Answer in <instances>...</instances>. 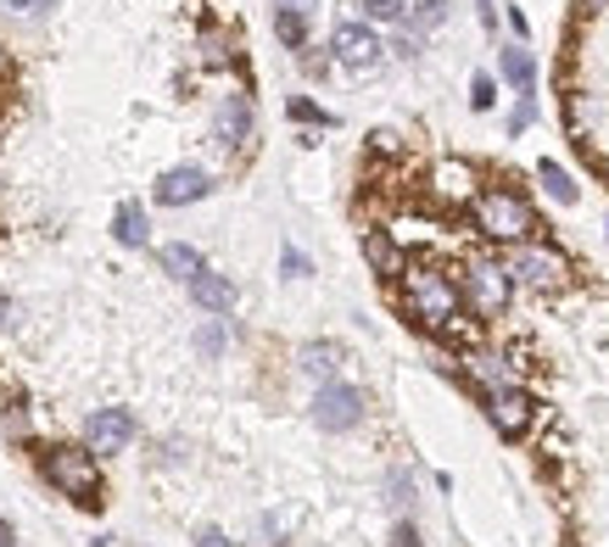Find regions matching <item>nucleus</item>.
<instances>
[{"mask_svg": "<svg viewBox=\"0 0 609 547\" xmlns=\"http://www.w3.org/2000/svg\"><path fill=\"white\" fill-rule=\"evenodd\" d=\"M112 235H118V246H146V240H152V218H146V207H140V202H118V213H112Z\"/></svg>", "mask_w": 609, "mask_h": 547, "instance_id": "4468645a", "label": "nucleus"}, {"mask_svg": "<svg viewBox=\"0 0 609 547\" xmlns=\"http://www.w3.org/2000/svg\"><path fill=\"white\" fill-rule=\"evenodd\" d=\"M470 107H476V112H487V107H492V79H487V73L470 84Z\"/></svg>", "mask_w": 609, "mask_h": 547, "instance_id": "b1692460", "label": "nucleus"}, {"mask_svg": "<svg viewBox=\"0 0 609 547\" xmlns=\"http://www.w3.org/2000/svg\"><path fill=\"white\" fill-rule=\"evenodd\" d=\"M509 274H514V280H526V285H559L565 263H559L553 252H542V246H521V252L509 258Z\"/></svg>", "mask_w": 609, "mask_h": 547, "instance_id": "9d476101", "label": "nucleus"}, {"mask_svg": "<svg viewBox=\"0 0 609 547\" xmlns=\"http://www.w3.org/2000/svg\"><path fill=\"white\" fill-rule=\"evenodd\" d=\"M213 129H218L224 145H247L252 140V102L247 95H224L218 112H213Z\"/></svg>", "mask_w": 609, "mask_h": 547, "instance_id": "9b49d317", "label": "nucleus"}, {"mask_svg": "<svg viewBox=\"0 0 609 547\" xmlns=\"http://www.w3.org/2000/svg\"><path fill=\"white\" fill-rule=\"evenodd\" d=\"M51 7H57V0H0V12H12V17H39Z\"/></svg>", "mask_w": 609, "mask_h": 547, "instance_id": "4be33fe9", "label": "nucleus"}, {"mask_svg": "<svg viewBox=\"0 0 609 547\" xmlns=\"http://www.w3.org/2000/svg\"><path fill=\"white\" fill-rule=\"evenodd\" d=\"M313 7H319V0H274V12H302V17H308Z\"/></svg>", "mask_w": 609, "mask_h": 547, "instance_id": "bb28decb", "label": "nucleus"}, {"mask_svg": "<svg viewBox=\"0 0 609 547\" xmlns=\"http://www.w3.org/2000/svg\"><path fill=\"white\" fill-rule=\"evenodd\" d=\"M358 419H363V391H353L342 380L319 385V396H313V425L319 430H353Z\"/></svg>", "mask_w": 609, "mask_h": 547, "instance_id": "39448f33", "label": "nucleus"}, {"mask_svg": "<svg viewBox=\"0 0 609 547\" xmlns=\"http://www.w3.org/2000/svg\"><path fill=\"white\" fill-rule=\"evenodd\" d=\"M274 34H279V45L302 51V45H308V23H302V12H274Z\"/></svg>", "mask_w": 609, "mask_h": 547, "instance_id": "6ab92c4d", "label": "nucleus"}, {"mask_svg": "<svg viewBox=\"0 0 609 547\" xmlns=\"http://www.w3.org/2000/svg\"><path fill=\"white\" fill-rule=\"evenodd\" d=\"M537 179H542V190L553 195L559 207H571V202H576V185H571V174L559 168V163H537Z\"/></svg>", "mask_w": 609, "mask_h": 547, "instance_id": "a211bd4d", "label": "nucleus"}, {"mask_svg": "<svg viewBox=\"0 0 609 547\" xmlns=\"http://www.w3.org/2000/svg\"><path fill=\"white\" fill-rule=\"evenodd\" d=\"M363 258H369V269L381 274V280H397L403 274V246L386 229H363Z\"/></svg>", "mask_w": 609, "mask_h": 547, "instance_id": "f8f14e48", "label": "nucleus"}, {"mask_svg": "<svg viewBox=\"0 0 609 547\" xmlns=\"http://www.w3.org/2000/svg\"><path fill=\"white\" fill-rule=\"evenodd\" d=\"M45 475H51V486L62 497H73V503H101V469L89 453H79V447H51V459H45Z\"/></svg>", "mask_w": 609, "mask_h": 547, "instance_id": "7ed1b4c3", "label": "nucleus"}, {"mask_svg": "<svg viewBox=\"0 0 609 547\" xmlns=\"http://www.w3.org/2000/svg\"><path fill=\"white\" fill-rule=\"evenodd\" d=\"M302 369H308L319 385H331L336 369H342V346H331V341H308V346H302Z\"/></svg>", "mask_w": 609, "mask_h": 547, "instance_id": "dca6fc26", "label": "nucleus"}, {"mask_svg": "<svg viewBox=\"0 0 609 547\" xmlns=\"http://www.w3.org/2000/svg\"><path fill=\"white\" fill-rule=\"evenodd\" d=\"M476 224H481V235H492V240H514V246H521V240L537 229L532 207H526L514 190H481V202H476Z\"/></svg>", "mask_w": 609, "mask_h": 547, "instance_id": "f03ea898", "label": "nucleus"}, {"mask_svg": "<svg viewBox=\"0 0 609 547\" xmlns=\"http://www.w3.org/2000/svg\"><path fill=\"white\" fill-rule=\"evenodd\" d=\"M331 51H336V62H342V68L369 73V68H381V51H386V45L374 39V28H369V23H342V28L331 34Z\"/></svg>", "mask_w": 609, "mask_h": 547, "instance_id": "423d86ee", "label": "nucleus"}, {"mask_svg": "<svg viewBox=\"0 0 609 547\" xmlns=\"http://www.w3.org/2000/svg\"><path fill=\"white\" fill-rule=\"evenodd\" d=\"M0 324H7V302H0Z\"/></svg>", "mask_w": 609, "mask_h": 547, "instance_id": "473e14b6", "label": "nucleus"}, {"mask_svg": "<svg viewBox=\"0 0 609 547\" xmlns=\"http://www.w3.org/2000/svg\"><path fill=\"white\" fill-rule=\"evenodd\" d=\"M470 302H476V313L481 319H498L503 308H509V290H514V274H509V263H492V258H481L476 269H470Z\"/></svg>", "mask_w": 609, "mask_h": 547, "instance_id": "20e7f679", "label": "nucleus"}, {"mask_svg": "<svg viewBox=\"0 0 609 547\" xmlns=\"http://www.w3.org/2000/svg\"><path fill=\"white\" fill-rule=\"evenodd\" d=\"M442 17H447V0H414V23H419V34L437 28Z\"/></svg>", "mask_w": 609, "mask_h": 547, "instance_id": "412c9836", "label": "nucleus"}, {"mask_svg": "<svg viewBox=\"0 0 609 547\" xmlns=\"http://www.w3.org/2000/svg\"><path fill=\"white\" fill-rule=\"evenodd\" d=\"M196 346H202V353H218L224 335H218V330H202V335H196Z\"/></svg>", "mask_w": 609, "mask_h": 547, "instance_id": "cd10ccee", "label": "nucleus"}, {"mask_svg": "<svg viewBox=\"0 0 609 547\" xmlns=\"http://www.w3.org/2000/svg\"><path fill=\"white\" fill-rule=\"evenodd\" d=\"M369 23H403L408 17V0H358Z\"/></svg>", "mask_w": 609, "mask_h": 547, "instance_id": "aec40b11", "label": "nucleus"}, {"mask_svg": "<svg viewBox=\"0 0 609 547\" xmlns=\"http://www.w3.org/2000/svg\"><path fill=\"white\" fill-rule=\"evenodd\" d=\"M84 436H89L96 453H123L129 436H134V414L129 408H96V414H89V425H84Z\"/></svg>", "mask_w": 609, "mask_h": 547, "instance_id": "1a4fd4ad", "label": "nucleus"}, {"mask_svg": "<svg viewBox=\"0 0 609 547\" xmlns=\"http://www.w3.org/2000/svg\"><path fill=\"white\" fill-rule=\"evenodd\" d=\"M458 302L464 296H458V285L447 274H437V269H414L408 274V308L426 330H458Z\"/></svg>", "mask_w": 609, "mask_h": 547, "instance_id": "f257e3e1", "label": "nucleus"}, {"mask_svg": "<svg viewBox=\"0 0 609 547\" xmlns=\"http://www.w3.org/2000/svg\"><path fill=\"white\" fill-rule=\"evenodd\" d=\"M587 7H593V12H598V7H609V0H587Z\"/></svg>", "mask_w": 609, "mask_h": 547, "instance_id": "2f4dec72", "label": "nucleus"}, {"mask_svg": "<svg viewBox=\"0 0 609 547\" xmlns=\"http://www.w3.org/2000/svg\"><path fill=\"white\" fill-rule=\"evenodd\" d=\"M532 118H537V102H532V95H521V107L509 112V134H521V129H526Z\"/></svg>", "mask_w": 609, "mask_h": 547, "instance_id": "5701e85b", "label": "nucleus"}, {"mask_svg": "<svg viewBox=\"0 0 609 547\" xmlns=\"http://www.w3.org/2000/svg\"><path fill=\"white\" fill-rule=\"evenodd\" d=\"M191 302L207 308V313H229V308H236V285H229L224 274H213V269H202L191 280Z\"/></svg>", "mask_w": 609, "mask_h": 547, "instance_id": "ddd939ff", "label": "nucleus"}, {"mask_svg": "<svg viewBox=\"0 0 609 547\" xmlns=\"http://www.w3.org/2000/svg\"><path fill=\"white\" fill-rule=\"evenodd\" d=\"M196 547H229V536H224V531H202V542H196Z\"/></svg>", "mask_w": 609, "mask_h": 547, "instance_id": "c85d7f7f", "label": "nucleus"}, {"mask_svg": "<svg viewBox=\"0 0 609 547\" xmlns=\"http://www.w3.org/2000/svg\"><path fill=\"white\" fill-rule=\"evenodd\" d=\"M279 263H286V274H291V280H302V274H308V258L297 252V246H286V258H279Z\"/></svg>", "mask_w": 609, "mask_h": 547, "instance_id": "393cba45", "label": "nucleus"}, {"mask_svg": "<svg viewBox=\"0 0 609 547\" xmlns=\"http://www.w3.org/2000/svg\"><path fill=\"white\" fill-rule=\"evenodd\" d=\"M213 190V179H207V168H196V163H184V168H168L163 179H157V202L163 207H191V202H202V195Z\"/></svg>", "mask_w": 609, "mask_h": 547, "instance_id": "6e6552de", "label": "nucleus"}, {"mask_svg": "<svg viewBox=\"0 0 609 547\" xmlns=\"http://www.w3.org/2000/svg\"><path fill=\"white\" fill-rule=\"evenodd\" d=\"M487 414H492V425H498V436H526L532 430V396L521 391V385H498V391H487Z\"/></svg>", "mask_w": 609, "mask_h": 547, "instance_id": "0eeeda50", "label": "nucleus"}, {"mask_svg": "<svg viewBox=\"0 0 609 547\" xmlns=\"http://www.w3.org/2000/svg\"><path fill=\"white\" fill-rule=\"evenodd\" d=\"M397 547H419V536H414V525H397Z\"/></svg>", "mask_w": 609, "mask_h": 547, "instance_id": "c756f323", "label": "nucleus"}, {"mask_svg": "<svg viewBox=\"0 0 609 547\" xmlns=\"http://www.w3.org/2000/svg\"><path fill=\"white\" fill-rule=\"evenodd\" d=\"M397 51H403V57H419V51H426V34H403Z\"/></svg>", "mask_w": 609, "mask_h": 547, "instance_id": "a878e982", "label": "nucleus"}, {"mask_svg": "<svg viewBox=\"0 0 609 547\" xmlns=\"http://www.w3.org/2000/svg\"><path fill=\"white\" fill-rule=\"evenodd\" d=\"M476 7H481V23L492 28V23H498V12H492V0H476Z\"/></svg>", "mask_w": 609, "mask_h": 547, "instance_id": "7c9ffc66", "label": "nucleus"}, {"mask_svg": "<svg viewBox=\"0 0 609 547\" xmlns=\"http://www.w3.org/2000/svg\"><path fill=\"white\" fill-rule=\"evenodd\" d=\"M157 258H163V269H168L174 280H184V285H191V280H196V274L207 269V263H202V252H196V246H184V240L163 246V252H157Z\"/></svg>", "mask_w": 609, "mask_h": 547, "instance_id": "f3484780", "label": "nucleus"}, {"mask_svg": "<svg viewBox=\"0 0 609 547\" xmlns=\"http://www.w3.org/2000/svg\"><path fill=\"white\" fill-rule=\"evenodd\" d=\"M498 73L521 90V95H532V79H537V62H532V51L526 45H503L498 51Z\"/></svg>", "mask_w": 609, "mask_h": 547, "instance_id": "2eb2a0df", "label": "nucleus"}]
</instances>
